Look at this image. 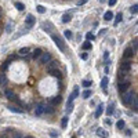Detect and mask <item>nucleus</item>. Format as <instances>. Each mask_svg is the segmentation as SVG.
Segmentation results:
<instances>
[{
  "label": "nucleus",
  "instance_id": "f257e3e1",
  "mask_svg": "<svg viewBox=\"0 0 138 138\" xmlns=\"http://www.w3.org/2000/svg\"><path fill=\"white\" fill-rule=\"evenodd\" d=\"M122 101L123 104H126V105H131V101H133V98L135 97V93L131 91V90H126L124 93H122Z\"/></svg>",
  "mask_w": 138,
  "mask_h": 138
},
{
  "label": "nucleus",
  "instance_id": "f03ea898",
  "mask_svg": "<svg viewBox=\"0 0 138 138\" xmlns=\"http://www.w3.org/2000/svg\"><path fill=\"white\" fill-rule=\"evenodd\" d=\"M51 37H53V40L55 42V44H57V47H58L61 51H65V50H66V46L64 44V42H62V39H61L59 36H57V35H53Z\"/></svg>",
  "mask_w": 138,
  "mask_h": 138
},
{
  "label": "nucleus",
  "instance_id": "7ed1b4c3",
  "mask_svg": "<svg viewBox=\"0 0 138 138\" xmlns=\"http://www.w3.org/2000/svg\"><path fill=\"white\" fill-rule=\"evenodd\" d=\"M37 59H39L40 65H46V64H48V62L51 61V54L50 53H42V55H40Z\"/></svg>",
  "mask_w": 138,
  "mask_h": 138
},
{
  "label": "nucleus",
  "instance_id": "20e7f679",
  "mask_svg": "<svg viewBox=\"0 0 138 138\" xmlns=\"http://www.w3.org/2000/svg\"><path fill=\"white\" fill-rule=\"evenodd\" d=\"M44 113V104H37L35 108V115L36 116H42Z\"/></svg>",
  "mask_w": 138,
  "mask_h": 138
},
{
  "label": "nucleus",
  "instance_id": "39448f33",
  "mask_svg": "<svg viewBox=\"0 0 138 138\" xmlns=\"http://www.w3.org/2000/svg\"><path fill=\"white\" fill-rule=\"evenodd\" d=\"M4 95L10 99V101H18V99H17V95L14 94L13 90H6V91H4Z\"/></svg>",
  "mask_w": 138,
  "mask_h": 138
},
{
  "label": "nucleus",
  "instance_id": "423d86ee",
  "mask_svg": "<svg viewBox=\"0 0 138 138\" xmlns=\"http://www.w3.org/2000/svg\"><path fill=\"white\" fill-rule=\"evenodd\" d=\"M128 86H130L128 81H120V83H119V91L124 93L126 90H128Z\"/></svg>",
  "mask_w": 138,
  "mask_h": 138
},
{
  "label": "nucleus",
  "instance_id": "0eeeda50",
  "mask_svg": "<svg viewBox=\"0 0 138 138\" xmlns=\"http://www.w3.org/2000/svg\"><path fill=\"white\" fill-rule=\"evenodd\" d=\"M26 25H28V28H32L33 25H35V22H36V20H35V17L32 15V14H29V15L26 17Z\"/></svg>",
  "mask_w": 138,
  "mask_h": 138
},
{
  "label": "nucleus",
  "instance_id": "6e6552de",
  "mask_svg": "<svg viewBox=\"0 0 138 138\" xmlns=\"http://www.w3.org/2000/svg\"><path fill=\"white\" fill-rule=\"evenodd\" d=\"M79 95V87H75V90H73V93L69 95V99H68V102H73V99L76 98V97Z\"/></svg>",
  "mask_w": 138,
  "mask_h": 138
},
{
  "label": "nucleus",
  "instance_id": "1a4fd4ad",
  "mask_svg": "<svg viewBox=\"0 0 138 138\" xmlns=\"http://www.w3.org/2000/svg\"><path fill=\"white\" fill-rule=\"evenodd\" d=\"M59 66V62L58 61H51L50 64H48V66H47V70H50V69H57Z\"/></svg>",
  "mask_w": 138,
  "mask_h": 138
},
{
  "label": "nucleus",
  "instance_id": "9d476101",
  "mask_svg": "<svg viewBox=\"0 0 138 138\" xmlns=\"http://www.w3.org/2000/svg\"><path fill=\"white\" fill-rule=\"evenodd\" d=\"M130 68H131V62H123V64H122V70H124V72H128V70H130Z\"/></svg>",
  "mask_w": 138,
  "mask_h": 138
},
{
  "label": "nucleus",
  "instance_id": "9b49d317",
  "mask_svg": "<svg viewBox=\"0 0 138 138\" xmlns=\"http://www.w3.org/2000/svg\"><path fill=\"white\" fill-rule=\"evenodd\" d=\"M48 73H50V75H53L54 77H61V76H62L61 72L58 70V68H57V69H50V70H48Z\"/></svg>",
  "mask_w": 138,
  "mask_h": 138
},
{
  "label": "nucleus",
  "instance_id": "f8f14e48",
  "mask_svg": "<svg viewBox=\"0 0 138 138\" xmlns=\"http://www.w3.org/2000/svg\"><path fill=\"white\" fill-rule=\"evenodd\" d=\"M133 57H134L133 50H131V48H126V51H124V58H133Z\"/></svg>",
  "mask_w": 138,
  "mask_h": 138
},
{
  "label": "nucleus",
  "instance_id": "ddd939ff",
  "mask_svg": "<svg viewBox=\"0 0 138 138\" xmlns=\"http://www.w3.org/2000/svg\"><path fill=\"white\" fill-rule=\"evenodd\" d=\"M102 112H104V106L98 105V108H97V111H95V117H99L102 115Z\"/></svg>",
  "mask_w": 138,
  "mask_h": 138
},
{
  "label": "nucleus",
  "instance_id": "4468645a",
  "mask_svg": "<svg viewBox=\"0 0 138 138\" xmlns=\"http://www.w3.org/2000/svg\"><path fill=\"white\" fill-rule=\"evenodd\" d=\"M97 134H98L99 137H102V138H106L108 137V133L105 131V130H102V128H98V130H97Z\"/></svg>",
  "mask_w": 138,
  "mask_h": 138
},
{
  "label": "nucleus",
  "instance_id": "2eb2a0df",
  "mask_svg": "<svg viewBox=\"0 0 138 138\" xmlns=\"http://www.w3.org/2000/svg\"><path fill=\"white\" fill-rule=\"evenodd\" d=\"M8 109H10L11 112H15V113H22V112H24V109H20V108L13 106V105H10V106H8Z\"/></svg>",
  "mask_w": 138,
  "mask_h": 138
},
{
  "label": "nucleus",
  "instance_id": "dca6fc26",
  "mask_svg": "<svg viewBox=\"0 0 138 138\" xmlns=\"http://www.w3.org/2000/svg\"><path fill=\"white\" fill-rule=\"evenodd\" d=\"M7 83V76L4 73H0V86H4Z\"/></svg>",
  "mask_w": 138,
  "mask_h": 138
},
{
  "label": "nucleus",
  "instance_id": "f3484780",
  "mask_svg": "<svg viewBox=\"0 0 138 138\" xmlns=\"http://www.w3.org/2000/svg\"><path fill=\"white\" fill-rule=\"evenodd\" d=\"M61 102V97H54V98H51V101H50V104L51 105H57V104H59Z\"/></svg>",
  "mask_w": 138,
  "mask_h": 138
},
{
  "label": "nucleus",
  "instance_id": "a211bd4d",
  "mask_svg": "<svg viewBox=\"0 0 138 138\" xmlns=\"http://www.w3.org/2000/svg\"><path fill=\"white\" fill-rule=\"evenodd\" d=\"M112 18H113V14H112V11H106L105 15H104V20H105V21H111Z\"/></svg>",
  "mask_w": 138,
  "mask_h": 138
},
{
  "label": "nucleus",
  "instance_id": "6ab92c4d",
  "mask_svg": "<svg viewBox=\"0 0 138 138\" xmlns=\"http://www.w3.org/2000/svg\"><path fill=\"white\" fill-rule=\"evenodd\" d=\"M13 26H14V22L10 21L8 24H7V26H6V32L7 33H11V32H13Z\"/></svg>",
  "mask_w": 138,
  "mask_h": 138
},
{
  "label": "nucleus",
  "instance_id": "aec40b11",
  "mask_svg": "<svg viewBox=\"0 0 138 138\" xmlns=\"http://www.w3.org/2000/svg\"><path fill=\"white\" fill-rule=\"evenodd\" d=\"M42 53H43V51L40 50V48H36V50L33 51V58H35V59H37V58L40 57V55H42Z\"/></svg>",
  "mask_w": 138,
  "mask_h": 138
},
{
  "label": "nucleus",
  "instance_id": "412c9836",
  "mask_svg": "<svg viewBox=\"0 0 138 138\" xmlns=\"http://www.w3.org/2000/svg\"><path fill=\"white\" fill-rule=\"evenodd\" d=\"M54 109L51 105H44V113H53Z\"/></svg>",
  "mask_w": 138,
  "mask_h": 138
},
{
  "label": "nucleus",
  "instance_id": "4be33fe9",
  "mask_svg": "<svg viewBox=\"0 0 138 138\" xmlns=\"http://www.w3.org/2000/svg\"><path fill=\"white\" fill-rule=\"evenodd\" d=\"M101 87L105 90V88L108 87V77L105 76V77H102V80H101Z\"/></svg>",
  "mask_w": 138,
  "mask_h": 138
},
{
  "label": "nucleus",
  "instance_id": "5701e85b",
  "mask_svg": "<svg viewBox=\"0 0 138 138\" xmlns=\"http://www.w3.org/2000/svg\"><path fill=\"white\" fill-rule=\"evenodd\" d=\"M81 97H83L84 99L90 98V97H91V91H90V90H86V91H83V94H81Z\"/></svg>",
  "mask_w": 138,
  "mask_h": 138
},
{
  "label": "nucleus",
  "instance_id": "b1692460",
  "mask_svg": "<svg viewBox=\"0 0 138 138\" xmlns=\"http://www.w3.org/2000/svg\"><path fill=\"white\" fill-rule=\"evenodd\" d=\"M69 21H70V15L69 14H64V15H62V22H64V24H68Z\"/></svg>",
  "mask_w": 138,
  "mask_h": 138
},
{
  "label": "nucleus",
  "instance_id": "393cba45",
  "mask_svg": "<svg viewBox=\"0 0 138 138\" xmlns=\"http://www.w3.org/2000/svg\"><path fill=\"white\" fill-rule=\"evenodd\" d=\"M131 104H133V108H134V111H137V108H138V101H137V95L133 98V101H131Z\"/></svg>",
  "mask_w": 138,
  "mask_h": 138
},
{
  "label": "nucleus",
  "instance_id": "a878e982",
  "mask_svg": "<svg viewBox=\"0 0 138 138\" xmlns=\"http://www.w3.org/2000/svg\"><path fill=\"white\" fill-rule=\"evenodd\" d=\"M15 7H17V8L20 10V11H24V10H25V6L22 4V3H20V2H17V3H15Z\"/></svg>",
  "mask_w": 138,
  "mask_h": 138
},
{
  "label": "nucleus",
  "instance_id": "bb28decb",
  "mask_svg": "<svg viewBox=\"0 0 138 138\" xmlns=\"http://www.w3.org/2000/svg\"><path fill=\"white\" fill-rule=\"evenodd\" d=\"M36 10H37V13H39V14H44V13H46V8H44L43 6H37Z\"/></svg>",
  "mask_w": 138,
  "mask_h": 138
},
{
  "label": "nucleus",
  "instance_id": "cd10ccee",
  "mask_svg": "<svg viewBox=\"0 0 138 138\" xmlns=\"http://www.w3.org/2000/svg\"><path fill=\"white\" fill-rule=\"evenodd\" d=\"M81 47H83V50H90V48H91V43L86 42V43H83V46H81Z\"/></svg>",
  "mask_w": 138,
  "mask_h": 138
},
{
  "label": "nucleus",
  "instance_id": "c85d7f7f",
  "mask_svg": "<svg viewBox=\"0 0 138 138\" xmlns=\"http://www.w3.org/2000/svg\"><path fill=\"white\" fill-rule=\"evenodd\" d=\"M28 53H29V48H28V47L21 48V50H20V54H21V55H28Z\"/></svg>",
  "mask_w": 138,
  "mask_h": 138
},
{
  "label": "nucleus",
  "instance_id": "c756f323",
  "mask_svg": "<svg viewBox=\"0 0 138 138\" xmlns=\"http://www.w3.org/2000/svg\"><path fill=\"white\" fill-rule=\"evenodd\" d=\"M116 127H117L119 130H122L123 127H124V120H119V122L116 123Z\"/></svg>",
  "mask_w": 138,
  "mask_h": 138
},
{
  "label": "nucleus",
  "instance_id": "7c9ffc66",
  "mask_svg": "<svg viewBox=\"0 0 138 138\" xmlns=\"http://www.w3.org/2000/svg\"><path fill=\"white\" fill-rule=\"evenodd\" d=\"M72 111H73V104H72V102H68V105H66V112H68V113H70Z\"/></svg>",
  "mask_w": 138,
  "mask_h": 138
},
{
  "label": "nucleus",
  "instance_id": "2f4dec72",
  "mask_svg": "<svg viewBox=\"0 0 138 138\" xmlns=\"http://www.w3.org/2000/svg\"><path fill=\"white\" fill-rule=\"evenodd\" d=\"M122 18H123L122 13H117V14H116V20H115V24H119V22L122 21Z\"/></svg>",
  "mask_w": 138,
  "mask_h": 138
},
{
  "label": "nucleus",
  "instance_id": "473e14b6",
  "mask_svg": "<svg viewBox=\"0 0 138 138\" xmlns=\"http://www.w3.org/2000/svg\"><path fill=\"white\" fill-rule=\"evenodd\" d=\"M113 108H115V106H113V104H111V105L108 106V109H106V113L109 115V116L112 115V112H113Z\"/></svg>",
  "mask_w": 138,
  "mask_h": 138
},
{
  "label": "nucleus",
  "instance_id": "72a5a7b5",
  "mask_svg": "<svg viewBox=\"0 0 138 138\" xmlns=\"http://www.w3.org/2000/svg\"><path fill=\"white\" fill-rule=\"evenodd\" d=\"M84 86V87H90V86H93V81H90V80H83V83H81Z\"/></svg>",
  "mask_w": 138,
  "mask_h": 138
},
{
  "label": "nucleus",
  "instance_id": "f704fd0d",
  "mask_svg": "<svg viewBox=\"0 0 138 138\" xmlns=\"http://www.w3.org/2000/svg\"><path fill=\"white\" fill-rule=\"evenodd\" d=\"M131 50H133L134 54L137 53V40H133V47H131Z\"/></svg>",
  "mask_w": 138,
  "mask_h": 138
},
{
  "label": "nucleus",
  "instance_id": "c9c22d12",
  "mask_svg": "<svg viewBox=\"0 0 138 138\" xmlns=\"http://www.w3.org/2000/svg\"><path fill=\"white\" fill-rule=\"evenodd\" d=\"M130 11H131L133 14H137V11H138V6H137V4H134V6L131 7V8H130Z\"/></svg>",
  "mask_w": 138,
  "mask_h": 138
},
{
  "label": "nucleus",
  "instance_id": "e433bc0d",
  "mask_svg": "<svg viewBox=\"0 0 138 138\" xmlns=\"http://www.w3.org/2000/svg\"><path fill=\"white\" fill-rule=\"evenodd\" d=\"M65 37H66V39H70V37H72V32H70V31H65Z\"/></svg>",
  "mask_w": 138,
  "mask_h": 138
},
{
  "label": "nucleus",
  "instance_id": "4c0bfd02",
  "mask_svg": "<svg viewBox=\"0 0 138 138\" xmlns=\"http://www.w3.org/2000/svg\"><path fill=\"white\" fill-rule=\"evenodd\" d=\"M66 124H68V117H64V119H62V127H66Z\"/></svg>",
  "mask_w": 138,
  "mask_h": 138
},
{
  "label": "nucleus",
  "instance_id": "58836bf2",
  "mask_svg": "<svg viewBox=\"0 0 138 138\" xmlns=\"http://www.w3.org/2000/svg\"><path fill=\"white\" fill-rule=\"evenodd\" d=\"M86 37H87V40H93V39H94V35H93V33H90V32H88L87 35H86Z\"/></svg>",
  "mask_w": 138,
  "mask_h": 138
},
{
  "label": "nucleus",
  "instance_id": "ea45409f",
  "mask_svg": "<svg viewBox=\"0 0 138 138\" xmlns=\"http://www.w3.org/2000/svg\"><path fill=\"white\" fill-rule=\"evenodd\" d=\"M116 3H117V0H109V2H108V4H109L111 7H113Z\"/></svg>",
  "mask_w": 138,
  "mask_h": 138
},
{
  "label": "nucleus",
  "instance_id": "a19ab883",
  "mask_svg": "<svg viewBox=\"0 0 138 138\" xmlns=\"http://www.w3.org/2000/svg\"><path fill=\"white\" fill-rule=\"evenodd\" d=\"M7 66H8V62H4V65H2V69H3V70L7 69Z\"/></svg>",
  "mask_w": 138,
  "mask_h": 138
},
{
  "label": "nucleus",
  "instance_id": "79ce46f5",
  "mask_svg": "<svg viewBox=\"0 0 138 138\" xmlns=\"http://www.w3.org/2000/svg\"><path fill=\"white\" fill-rule=\"evenodd\" d=\"M86 2H87V0H80V2H77V6H81V4H84Z\"/></svg>",
  "mask_w": 138,
  "mask_h": 138
},
{
  "label": "nucleus",
  "instance_id": "37998d69",
  "mask_svg": "<svg viewBox=\"0 0 138 138\" xmlns=\"http://www.w3.org/2000/svg\"><path fill=\"white\" fill-rule=\"evenodd\" d=\"M13 138H24V137H22V135H21V134H15V135H14Z\"/></svg>",
  "mask_w": 138,
  "mask_h": 138
},
{
  "label": "nucleus",
  "instance_id": "c03bdc74",
  "mask_svg": "<svg viewBox=\"0 0 138 138\" xmlns=\"http://www.w3.org/2000/svg\"><path fill=\"white\" fill-rule=\"evenodd\" d=\"M81 58H83V59H87V54H81Z\"/></svg>",
  "mask_w": 138,
  "mask_h": 138
},
{
  "label": "nucleus",
  "instance_id": "a18cd8bd",
  "mask_svg": "<svg viewBox=\"0 0 138 138\" xmlns=\"http://www.w3.org/2000/svg\"><path fill=\"white\" fill-rule=\"evenodd\" d=\"M105 32H106V29H101V31H99V33H101V35H104Z\"/></svg>",
  "mask_w": 138,
  "mask_h": 138
},
{
  "label": "nucleus",
  "instance_id": "49530a36",
  "mask_svg": "<svg viewBox=\"0 0 138 138\" xmlns=\"http://www.w3.org/2000/svg\"><path fill=\"white\" fill-rule=\"evenodd\" d=\"M99 2H101V3H105V2H106V0H99Z\"/></svg>",
  "mask_w": 138,
  "mask_h": 138
},
{
  "label": "nucleus",
  "instance_id": "de8ad7c7",
  "mask_svg": "<svg viewBox=\"0 0 138 138\" xmlns=\"http://www.w3.org/2000/svg\"><path fill=\"white\" fill-rule=\"evenodd\" d=\"M25 138H33V137H25Z\"/></svg>",
  "mask_w": 138,
  "mask_h": 138
},
{
  "label": "nucleus",
  "instance_id": "09e8293b",
  "mask_svg": "<svg viewBox=\"0 0 138 138\" xmlns=\"http://www.w3.org/2000/svg\"><path fill=\"white\" fill-rule=\"evenodd\" d=\"M73 138H75V137H73Z\"/></svg>",
  "mask_w": 138,
  "mask_h": 138
}]
</instances>
